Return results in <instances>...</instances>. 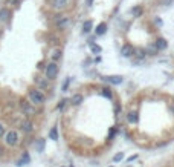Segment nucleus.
I'll use <instances>...</instances> for the list:
<instances>
[{
  "label": "nucleus",
  "mask_w": 174,
  "mask_h": 167,
  "mask_svg": "<svg viewBox=\"0 0 174 167\" xmlns=\"http://www.w3.org/2000/svg\"><path fill=\"white\" fill-rule=\"evenodd\" d=\"M130 12H131V16H133V17H139L142 12H144V9H142V6H133Z\"/></svg>",
  "instance_id": "obj_14"
},
{
  "label": "nucleus",
  "mask_w": 174,
  "mask_h": 167,
  "mask_svg": "<svg viewBox=\"0 0 174 167\" xmlns=\"http://www.w3.org/2000/svg\"><path fill=\"white\" fill-rule=\"evenodd\" d=\"M101 94H102L104 97H107V98H112V92H110V89H109V87H102Z\"/></svg>",
  "instance_id": "obj_23"
},
{
  "label": "nucleus",
  "mask_w": 174,
  "mask_h": 167,
  "mask_svg": "<svg viewBox=\"0 0 174 167\" xmlns=\"http://www.w3.org/2000/svg\"><path fill=\"white\" fill-rule=\"evenodd\" d=\"M135 54H136L139 58H144V57H145V51H144V49H138V51H135Z\"/></svg>",
  "instance_id": "obj_26"
},
{
  "label": "nucleus",
  "mask_w": 174,
  "mask_h": 167,
  "mask_svg": "<svg viewBox=\"0 0 174 167\" xmlns=\"http://www.w3.org/2000/svg\"><path fill=\"white\" fill-rule=\"evenodd\" d=\"M11 16H12L11 9H8V8H2V9H0V22H2V23H6L11 19Z\"/></svg>",
  "instance_id": "obj_6"
},
{
  "label": "nucleus",
  "mask_w": 174,
  "mask_h": 167,
  "mask_svg": "<svg viewBox=\"0 0 174 167\" xmlns=\"http://www.w3.org/2000/svg\"><path fill=\"white\" fill-rule=\"evenodd\" d=\"M20 127H21V130H23V132L29 133V132L32 130V127H34V126H32V123H31L29 120H24V121L20 123Z\"/></svg>",
  "instance_id": "obj_9"
},
{
  "label": "nucleus",
  "mask_w": 174,
  "mask_h": 167,
  "mask_svg": "<svg viewBox=\"0 0 174 167\" xmlns=\"http://www.w3.org/2000/svg\"><path fill=\"white\" fill-rule=\"evenodd\" d=\"M20 107H21V110H23V115H28V117H32V115L35 113V109L29 104L28 101H20Z\"/></svg>",
  "instance_id": "obj_3"
},
{
  "label": "nucleus",
  "mask_w": 174,
  "mask_h": 167,
  "mask_svg": "<svg viewBox=\"0 0 174 167\" xmlns=\"http://www.w3.org/2000/svg\"><path fill=\"white\" fill-rule=\"evenodd\" d=\"M157 51H159V49L156 48V45H154V46H151V45H150L148 48H147V54H148V55H156Z\"/></svg>",
  "instance_id": "obj_20"
},
{
  "label": "nucleus",
  "mask_w": 174,
  "mask_h": 167,
  "mask_svg": "<svg viewBox=\"0 0 174 167\" xmlns=\"http://www.w3.org/2000/svg\"><path fill=\"white\" fill-rule=\"evenodd\" d=\"M60 57H61V51H60V49H55V51L52 52V60H53V61H57Z\"/></svg>",
  "instance_id": "obj_22"
},
{
  "label": "nucleus",
  "mask_w": 174,
  "mask_h": 167,
  "mask_svg": "<svg viewBox=\"0 0 174 167\" xmlns=\"http://www.w3.org/2000/svg\"><path fill=\"white\" fill-rule=\"evenodd\" d=\"M29 98L32 103H35V104H41V103H44V95L37 91V89H32V91H29Z\"/></svg>",
  "instance_id": "obj_1"
},
{
  "label": "nucleus",
  "mask_w": 174,
  "mask_h": 167,
  "mask_svg": "<svg viewBox=\"0 0 174 167\" xmlns=\"http://www.w3.org/2000/svg\"><path fill=\"white\" fill-rule=\"evenodd\" d=\"M122 158H124V153H122V152H119V153H116V155L113 157V161H115V163H119Z\"/></svg>",
  "instance_id": "obj_25"
},
{
  "label": "nucleus",
  "mask_w": 174,
  "mask_h": 167,
  "mask_svg": "<svg viewBox=\"0 0 174 167\" xmlns=\"http://www.w3.org/2000/svg\"><path fill=\"white\" fill-rule=\"evenodd\" d=\"M31 161V158H29V155H28V153H24V155H23V158L20 160V163H19V166H21V164H26V163H29Z\"/></svg>",
  "instance_id": "obj_24"
},
{
  "label": "nucleus",
  "mask_w": 174,
  "mask_h": 167,
  "mask_svg": "<svg viewBox=\"0 0 174 167\" xmlns=\"http://www.w3.org/2000/svg\"><path fill=\"white\" fill-rule=\"evenodd\" d=\"M5 141H6V144H8V146H16V144L19 143V135H17V132H14V130L8 132Z\"/></svg>",
  "instance_id": "obj_4"
},
{
  "label": "nucleus",
  "mask_w": 174,
  "mask_h": 167,
  "mask_svg": "<svg viewBox=\"0 0 174 167\" xmlns=\"http://www.w3.org/2000/svg\"><path fill=\"white\" fill-rule=\"evenodd\" d=\"M70 103H72L73 106H78V104H81V103H83V95H79V94L73 95V97H72V100H70Z\"/></svg>",
  "instance_id": "obj_16"
},
{
  "label": "nucleus",
  "mask_w": 174,
  "mask_h": 167,
  "mask_svg": "<svg viewBox=\"0 0 174 167\" xmlns=\"http://www.w3.org/2000/svg\"><path fill=\"white\" fill-rule=\"evenodd\" d=\"M49 136H50V139H53V141H57V139H58V132H57V127H52V129H50V133H49Z\"/></svg>",
  "instance_id": "obj_19"
},
{
  "label": "nucleus",
  "mask_w": 174,
  "mask_h": 167,
  "mask_svg": "<svg viewBox=\"0 0 174 167\" xmlns=\"http://www.w3.org/2000/svg\"><path fill=\"white\" fill-rule=\"evenodd\" d=\"M118 133V129H110V133H109V139H112L115 135Z\"/></svg>",
  "instance_id": "obj_27"
},
{
  "label": "nucleus",
  "mask_w": 174,
  "mask_h": 167,
  "mask_svg": "<svg viewBox=\"0 0 174 167\" xmlns=\"http://www.w3.org/2000/svg\"><path fill=\"white\" fill-rule=\"evenodd\" d=\"M136 158H138V155H133V157L128 158V161H133V160H136Z\"/></svg>",
  "instance_id": "obj_31"
},
{
  "label": "nucleus",
  "mask_w": 174,
  "mask_h": 167,
  "mask_svg": "<svg viewBox=\"0 0 174 167\" xmlns=\"http://www.w3.org/2000/svg\"><path fill=\"white\" fill-rule=\"evenodd\" d=\"M92 28H93V22H92V20H86V22L83 23V32H84V34L90 32Z\"/></svg>",
  "instance_id": "obj_11"
},
{
  "label": "nucleus",
  "mask_w": 174,
  "mask_h": 167,
  "mask_svg": "<svg viewBox=\"0 0 174 167\" xmlns=\"http://www.w3.org/2000/svg\"><path fill=\"white\" fill-rule=\"evenodd\" d=\"M66 103H67V100H61V101H60V104H58V109H63Z\"/></svg>",
  "instance_id": "obj_28"
},
{
  "label": "nucleus",
  "mask_w": 174,
  "mask_h": 167,
  "mask_svg": "<svg viewBox=\"0 0 174 167\" xmlns=\"http://www.w3.org/2000/svg\"><path fill=\"white\" fill-rule=\"evenodd\" d=\"M3 133H5V127H3L2 124H0V136H2Z\"/></svg>",
  "instance_id": "obj_30"
},
{
  "label": "nucleus",
  "mask_w": 174,
  "mask_h": 167,
  "mask_svg": "<svg viewBox=\"0 0 174 167\" xmlns=\"http://www.w3.org/2000/svg\"><path fill=\"white\" fill-rule=\"evenodd\" d=\"M67 25H69V19H67V17H63V16H60V17L57 19V22H55V26H57L58 29L66 28Z\"/></svg>",
  "instance_id": "obj_8"
},
{
  "label": "nucleus",
  "mask_w": 174,
  "mask_h": 167,
  "mask_svg": "<svg viewBox=\"0 0 174 167\" xmlns=\"http://www.w3.org/2000/svg\"><path fill=\"white\" fill-rule=\"evenodd\" d=\"M35 81H37V84H38L40 87H47V78L44 80V78H40V77H37Z\"/></svg>",
  "instance_id": "obj_18"
},
{
  "label": "nucleus",
  "mask_w": 174,
  "mask_h": 167,
  "mask_svg": "<svg viewBox=\"0 0 174 167\" xmlns=\"http://www.w3.org/2000/svg\"><path fill=\"white\" fill-rule=\"evenodd\" d=\"M135 51H136V49L133 48L131 45H124V46H122V51H121V54H122L124 57L128 58V57H133V55H135Z\"/></svg>",
  "instance_id": "obj_7"
},
{
  "label": "nucleus",
  "mask_w": 174,
  "mask_h": 167,
  "mask_svg": "<svg viewBox=\"0 0 174 167\" xmlns=\"http://www.w3.org/2000/svg\"><path fill=\"white\" fill-rule=\"evenodd\" d=\"M87 2H89V5H90V3H92V0H87Z\"/></svg>",
  "instance_id": "obj_32"
},
{
  "label": "nucleus",
  "mask_w": 174,
  "mask_h": 167,
  "mask_svg": "<svg viewBox=\"0 0 174 167\" xmlns=\"http://www.w3.org/2000/svg\"><path fill=\"white\" fill-rule=\"evenodd\" d=\"M95 32H96V35H104V34L107 32V25H105V23H99Z\"/></svg>",
  "instance_id": "obj_12"
},
{
  "label": "nucleus",
  "mask_w": 174,
  "mask_h": 167,
  "mask_svg": "<svg viewBox=\"0 0 174 167\" xmlns=\"http://www.w3.org/2000/svg\"><path fill=\"white\" fill-rule=\"evenodd\" d=\"M127 120H128L130 123H138V121H139V115H138V112H130V113L127 115Z\"/></svg>",
  "instance_id": "obj_13"
},
{
  "label": "nucleus",
  "mask_w": 174,
  "mask_h": 167,
  "mask_svg": "<svg viewBox=\"0 0 174 167\" xmlns=\"http://www.w3.org/2000/svg\"><path fill=\"white\" fill-rule=\"evenodd\" d=\"M102 80L110 81V83H113V84H121V83H122V77H121V75H115V77H104Z\"/></svg>",
  "instance_id": "obj_10"
},
{
  "label": "nucleus",
  "mask_w": 174,
  "mask_h": 167,
  "mask_svg": "<svg viewBox=\"0 0 174 167\" xmlns=\"http://www.w3.org/2000/svg\"><path fill=\"white\" fill-rule=\"evenodd\" d=\"M69 81H70L69 78H67V80L64 81V84H63V91H66V89H67V86H69Z\"/></svg>",
  "instance_id": "obj_29"
},
{
  "label": "nucleus",
  "mask_w": 174,
  "mask_h": 167,
  "mask_svg": "<svg viewBox=\"0 0 174 167\" xmlns=\"http://www.w3.org/2000/svg\"><path fill=\"white\" fill-rule=\"evenodd\" d=\"M89 45H90V49H92V52H93V54H99L101 51H102V49H101V46L95 45V43H93V42H90Z\"/></svg>",
  "instance_id": "obj_17"
},
{
  "label": "nucleus",
  "mask_w": 174,
  "mask_h": 167,
  "mask_svg": "<svg viewBox=\"0 0 174 167\" xmlns=\"http://www.w3.org/2000/svg\"><path fill=\"white\" fill-rule=\"evenodd\" d=\"M69 5V0H50V6L53 9H64L67 8Z\"/></svg>",
  "instance_id": "obj_5"
},
{
  "label": "nucleus",
  "mask_w": 174,
  "mask_h": 167,
  "mask_svg": "<svg viewBox=\"0 0 174 167\" xmlns=\"http://www.w3.org/2000/svg\"><path fill=\"white\" fill-rule=\"evenodd\" d=\"M167 46H168V43H167L165 38H157L156 40V48L157 49H165Z\"/></svg>",
  "instance_id": "obj_15"
},
{
  "label": "nucleus",
  "mask_w": 174,
  "mask_h": 167,
  "mask_svg": "<svg viewBox=\"0 0 174 167\" xmlns=\"http://www.w3.org/2000/svg\"><path fill=\"white\" fill-rule=\"evenodd\" d=\"M57 74H58V66H57V63L55 61H52V63H49V65L46 66V77L49 80H53L57 77Z\"/></svg>",
  "instance_id": "obj_2"
},
{
  "label": "nucleus",
  "mask_w": 174,
  "mask_h": 167,
  "mask_svg": "<svg viewBox=\"0 0 174 167\" xmlns=\"http://www.w3.org/2000/svg\"><path fill=\"white\" fill-rule=\"evenodd\" d=\"M35 147H37L38 152H43V149H44V139H43V138H41V139H38V141H37V144H35Z\"/></svg>",
  "instance_id": "obj_21"
}]
</instances>
